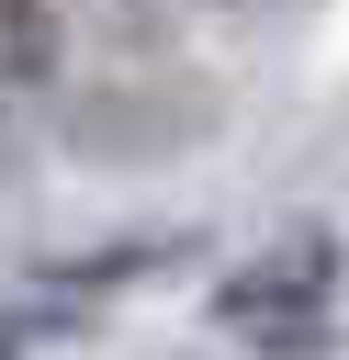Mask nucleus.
I'll list each match as a JSON object with an SVG mask.
<instances>
[{"mask_svg": "<svg viewBox=\"0 0 349 360\" xmlns=\"http://www.w3.org/2000/svg\"><path fill=\"white\" fill-rule=\"evenodd\" d=\"M338 225L326 214H293L270 225L225 281H214V326L259 360H326L338 349Z\"/></svg>", "mask_w": 349, "mask_h": 360, "instance_id": "f257e3e1", "label": "nucleus"}, {"mask_svg": "<svg viewBox=\"0 0 349 360\" xmlns=\"http://www.w3.org/2000/svg\"><path fill=\"white\" fill-rule=\"evenodd\" d=\"M203 135H214L203 79H90L56 101V146L79 169H158V158H191Z\"/></svg>", "mask_w": 349, "mask_h": 360, "instance_id": "f03ea898", "label": "nucleus"}, {"mask_svg": "<svg viewBox=\"0 0 349 360\" xmlns=\"http://www.w3.org/2000/svg\"><path fill=\"white\" fill-rule=\"evenodd\" d=\"M191 259H203V236H191V225H158V236H101V248H68V259H45V270H34V292L101 304V292H135V281H158V270H191Z\"/></svg>", "mask_w": 349, "mask_h": 360, "instance_id": "7ed1b4c3", "label": "nucleus"}, {"mask_svg": "<svg viewBox=\"0 0 349 360\" xmlns=\"http://www.w3.org/2000/svg\"><path fill=\"white\" fill-rule=\"evenodd\" d=\"M68 68V34L45 0H0V90H56Z\"/></svg>", "mask_w": 349, "mask_h": 360, "instance_id": "20e7f679", "label": "nucleus"}, {"mask_svg": "<svg viewBox=\"0 0 349 360\" xmlns=\"http://www.w3.org/2000/svg\"><path fill=\"white\" fill-rule=\"evenodd\" d=\"M79 315H90V304H68V292H23V304H0V360H45V349H68Z\"/></svg>", "mask_w": 349, "mask_h": 360, "instance_id": "39448f33", "label": "nucleus"}, {"mask_svg": "<svg viewBox=\"0 0 349 360\" xmlns=\"http://www.w3.org/2000/svg\"><path fill=\"white\" fill-rule=\"evenodd\" d=\"M203 11H270V0H203Z\"/></svg>", "mask_w": 349, "mask_h": 360, "instance_id": "423d86ee", "label": "nucleus"}, {"mask_svg": "<svg viewBox=\"0 0 349 360\" xmlns=\"http://www.w3.org/2000/svg\"><path fill=\"white\" fill-rule=\"evenodd\" d=\"M0 180H11V124H0Z\"/></svg>", "mask_w": 349, "mask_h": 360, "instance_id": "0eeeda50", "label": "nucleus"}]
</instances>
